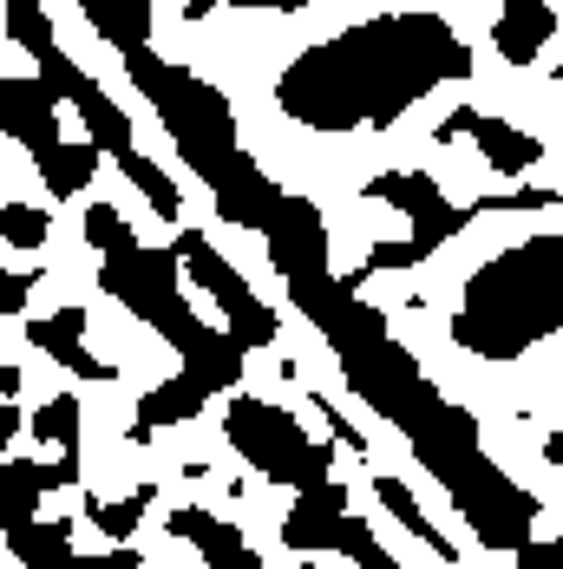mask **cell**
Wrapping results in <instances>:
<instances>
[{
	"label": "cell",
	"instance_id": "cell-35",
	"mask_svg": "<svg viewBox=\"0 0 563 569\" xmlns=\"http://www.w3.org/2000/svg\"><path fill=\"white\" fill-rule=\"evenodd\" d=\"M505 7H517V0H505Z\"/></svg>",
	"mask_w": 563,
	"mask_h": 569
},
{
	"label": "cell",
	"instance_id": "cell-31",
	"mask_svg": "<svg viewBox=\"0 0 563 569\" xmlns=\"http://www.w3.org/2000/svg\"><path fill=\"white\" fill-rule=\"evenodd\" d=\"M354 569H399V563L381 550V543H374V550H360V557H354Z\"/></svg>",
	"mask_w": 563,
	"mask_h": 569
},
{
	"label": "cell",
	"instance_id": "cell-7",
	"mask_svg": "<svg viewBox=\"0 0 563 569\" xmlns=\"http://www.w3.org/2000/svg\"><path fill=\"white\" fill-rule=\"evenodd\" d=\"M170 249L184 256L190 282H197L210 301H217V308H224V321H229V335H236V341H243V347H269V341H276V308H263V301L249 295V282H243L224 256H217V242H210L204 229L170 236Z\"/></svg>",
	"mask_w": 563,
	"mask_h": 569
},
{
	"label": "cell",
	"instance_id": "cell-15",
	"mask_svg": "<svg viewBox=\"0 0 563 569\" xmlns=\"http://www.w3.org/2000/svg\"><path fill=\"white\" fill-rule=\"evenodd\" d=\"M7 550L27 569H86V557H72V523H7Z\"/></svg>",
	"mask_w": 563,
	"mask_h": 569
},
{
	"label": "cell",
	"instance_id": "cell-16",
	"mask_svg": "<svg viewBox=\"0 0 563 569\" xmlns=\"http://www.w3.org/2000/svg\"><path fill=\"white\" fill-rule=\"evenodd\" d=\"M472 138H478V151H485V164L498 177H524L544 164V144L531 138V131H517V124H505V118H478L472 124Z\"/></svg>",
	"mask_w": 563,
	"mask_h": 569
},
{
	"label": "cell",
	"instance_id": "cell-27",
	"mask_svg": "<svg viewBox=\"0 0 563 569\" xmlns=\"http://www.w3.org/2000/svg\"><path fill=\"white\" fill-rule=\"evenodd\" d=\"M27 295H33V276H13V269H7V276H0V315L13 321V315L27 308Z\"/></svg>",
	"mask_w": 563,
	"mask_h": 569
},
{
	"label": "cell",
	"instance_id": "cell-6",
	"mask_svg": "<svg viewBox=\"0 0 563 569\" xmlns=\"http://www.w3.org/2000/svg\"><path fill=\"white\" fill-rule=\"evenodd\" d=\"M367 197H381V203L406 210L413 236H406V242H374V249H367V262H360V276H347L354 288L367 282V276H387V269H419L433 249H446L452 236L478 217V210L446 203V190H439L433 177H419V171H381L374 183H367Z\"/></svg>",
	"mask_w": 563,
	"mask_h": 569
},
{
	"label": "cell",
	"instance_id": "cell-3",
	"mask_svg": "<svg viewBox=\"0 0 563 569\" xmlns=\"http://www.w3.org/2000/svg\"><path fill=\"white\" fill-rule=\"evenodd\" d=\"M177 262H184L177 249H125V256H106L99 288H106L112 301H125L138 321H151V328L184 353V373H197L210 393H236L249 347L236 341L229 328H204V321L184 308V295H177Z\"/></svg>",
	"mask_w": 563,
	"mask_h": 569
},
{
	"label": "cell",
	"instance_id": "cell-9",
	"mask_svg": "<svg viewBox=\"0 0 563 569\" xmlns=\"http://www.w3.org/2000/svg\"><path fill=\"white\" fill-rule=\"evenodd\" d=\"M282 543L288 550H340L347 543V491L335 478L295 498V511L282 517Z\"/></svg>",
	"mask_w": 563,
	"mask_h": 569
},
{
	"label": "cell",
	"instance_id": "cell-36",
	"mask_svg": "<svg viewBox=\"0 0 563 569\" xmlns=\"http://www.w3.org/2000/svg\"><path fill=\"white\" fill-rule=\"evenodd\" d=\"M557 79H563V66H557Z\"/></svg>",
	"mask_w": 563,
	"mask_h": 569
},
{
	"label": "cell",
	"instance_id": "cell-21",
	"mask_svg": "<svg viewBox=\"0 0 563 569\" xmlns=\"http://www.w3.org/2000/svg\"><path fill=\"white\" fill-rule=\"evenodd\" d=\"M151 498H158V491H151V485H138V491H131V498H118V505H112V498H92V505H86V517H92V523H99L112 543H125V537L145 523Z\"/></svg>",
	"mask_w": 563,
	"mask_h": 569
},
{
	"label": "cell",
	"instance_id": "cell-28",
	"mask_svg": "<svg viewBox=\"0 0 563 569\" xmlns=\"http://www.w3.org/2000/svg\"><path fill=\"white\" fill-rule=\"evenodd\" d=\"M86 569H145V557H138V550H125V543H112L106 557H86Z\"/></svg>",
	"mask_w": 563,
	"mask_h": 569
},
{
	"label": "cell",
	"instance_id": "cell-26",
	"mask_svg": "<svg viewBox=\"0 0 563 569\" xmlns=\"http://www.w3.org/2000/svg\"><path fill=\"white\" fill-rule=\"evenodd\" d=\"M551 203H563V190H537L531 183V190H505V197H478L472 210L485 217V210H551Z\"/></svg>",
	"mask_w": 563,
	"mask_h": 569
},
{
	"label": "cell",
	"instance_id": "cell-18",
	"mask_svg": "<svg viewBox=\"0 0 563 569\" xmlns=\"http://www.w3.org/2000/svg\"><path fill=\"white\" fill-rule=\"evenodd\" d=\"M99 158H106V151H99L92 138H86V144H66V138H59L47 151H33V171H40V183H47L53 197H79V190L92 183V171H99Z\"/></svg>",
	"mask_w": 563,
	"mask_h": 569
},
{
	"label": "cell",
	"instance_id": "cell-11",
	"mask_svg": "<svg viewBox=\"0 0 563 569\" xmlns=\"http://www.w3.org/2000/svg\"><path fill=\"white\" fill-rule=\"evenodd\" d=\"M165 530L184 537V543H197V557H204L210 569H263V557L243 543V530L224 523V517H210V511H170Z\"/></svg>",
	"mask_w": 563,
	"mask_h": 569
},
{
	"label": "cell",
	"instance_id": "cell-17",
	"mask_svg": "<svg viewBox=\"0 0 563 569\" xmlns=\"http://www.w3.org/2000/svg\"><path fill=\"white\" fill-rule=\"evenodd\" d=\"M79 7H86L92 33L118 53H138L151 40V0H79Z\"/></svg>",
	"mask_w": 563,
	"mask_h": 569
},
{
	"label": "cell",
	"instance_id": "cell-10",
	"mask_svg": "<svg viewBox=\"0 0 563 569\" xmlns=\"http://www.w3.org/2000/svg\"><path fill=\"white\" fill-rule=\"evenodd\" d=\"M53 106H59V99L40 86V79H20V72H7V79H0V131H7V138H20L27 151L59 144Z\"/></svg>",
	"mask_w": 563,
	"mask_h": 569
},
{
	"label": "cell",
	"instance_id": "cell-13",
	"mask_svg": "<svg viewBox=\"0 0 563 569\" xmlns=\"http://www.w3.org/2000/svg\"><path fill=\"white\" fill-rule=\"evenodd\" d=\"M210 406V387L197 380V373H177V380H165V387H151V393L138 399V419H131V446H145L151 432H165V426H184V419H197Z\"/></svg>",
	"mask_w": 563,
	"mask_h": 569
},
{
	"label": "cell",
	"instance_id": "cell-32",
	"mask_svg": "<svg viewBox=\"0 0 563 569\" xmlns=\"http://www.w3.org/2000/svg\"><path fill=\"white\" fill-rule=\"evenodd\" d=\"M13 432H20V412H13V399H0V439L13 446Z\"/></svg>",
	"mask_w": 563,
	"mask_h": 569
},
{
	"label": "cell",
	"instance_id": "cell-8",
	"mask_svg": "<svg viewBox=\"0 0 563 569\" xmlns=\"http://www.w3.org/2000/svg\"><path fill=\"white\" fill-rule=\"evenodd\" d=\"M40 86H47L53 99H72V106H79L86 131H92V144H99L106 158H125V151H131V118L118 112L112 99H106V92H99V86H92V79H86L72 59L59 53V47L40 59Z\"/></svg>",
	"mask_w": 563,
	"mask_h": 569
},
{
	"label": "cell",
	"instance_id": "cell-23",
	"mask_svg": "<svg viewBox=\"0 0 563 569\" xmlns=\"http://www.w3.org/2000/svg\"><path fill=\"white\" fill-rule=\"evenodd\" d=\"M33 432H40L47 446H59V452H79V399L72 393L47 399V406L33 412Z\"/></svg>",
	"mask_w": 563,
	"mask_h": 569
},
{
	"label": "cell",
	"instance_id": "cell-25",
	"mask_svg": "<svg viewBox=\"0 0 563 569\" xmlns=\"http://www.w3.org/2000/svg\"><path fill=\"white\" fill-rule=\"evenodd\" d=\"M47 210H33V203H7V210H0V242H7V249H40V242H47Z\"/></svg>",
	"mask_w": 563,
	"mask_h": 569
},
{
	"label": "cell",
	"instance_id": "cell-2",
	"mask_svg": "<svg viewBox=\"0 0 563 569\" xmlns=\"http://www.w3.org/2000/svg\"><path fill=\"white\" fill-rule=\"evenodd\" d=\"M563 335V236H524L492 256L452 315V341L472 360H524L531 347Z\"/></svg>",
	"mask_w": 563,
	"mask_h": 569
},
{
	"label": "cell",
	"instance_id": "cell-34",
	"mask_svg": "<svg viewBox=\"0 0 563 569\" xmlns=\"http://www.w3.org/2000/svg\"><path fill=\"white\" fill-rule=\"evenodd\" d=\"M544 458H551V465L563 471V432H551V439H544Z\"/></svg>",
	"mask_w": 563,
	"mask_h": 569
},
{
	"label": "cell",
	"instance_id": "cell-29",
	"mask_svg": "<svg viewBox=\"0 0 563 569\" xmlns=\"http://www.w3.org/2000/svg\"><path fill=\"white\" fill-rule=\"evenodd\" d=\"M478 118H485V112H472V106H458V112H452L446 124H439V131H433V138H439V144H452V138H465V131H472V124H478Z\"/></svg>",
	"mask_w": 563,
	"mask_h": 569
},
{
	"label": "cell",
	"instance_id": "cell-14",
	"mask_svg": "<svg viewBox=\"0 0 563 569\" xmlns=\"http://www.w3.org/2000/svg\"><path fill=\"white\" fill-rule=\"evenodd\" d=\"M557 33V13L544 7V0H517L498 13V27H492V47L505 66H531V59L544 53V40Z\"/></svg>",
	"mask_w": 563,
	"mask_h": 569
},
{
	"label": "cell",
	"instance_id": "cell-30",
	"mask_svg": "<svg viewBox=\"0 0 563 569\" xmlns=\"http://www.w3.org/2000/svg\"><path fill=\"white\" fill-rule=\"evenodd\" d=\"M236 13H263V7H276V13H302V7H315V0H224Z\"/></svg>",
	"mask_w": 563,
	"mask_h": 569
},
{
	"label": "cell",
	"instance_id": "cell-33",
	"mask_svg": "<svg viewBox=\"0 0 563 569\" xmlns=\"http://www.w3.org/2000/svg\"><path fill=\"white\" fill-rule=\"evenodd\" d=\"M217 7H224V0H184V20H210Z\"/></svg>",
	"mask_w": 563,
	"mask_h": 569
},
{
	"label": "cell",
	"instance_id": "cell-22",
	"mask_svg": "<svg viewBox=\"0 0 563 569\" xmlns=\"http://www.w3.org/2000/svg\"><path fill=\"white\" fill-rule=\"evenodd\" d=\"M7 40L27 47L33 59L53 53V20L40 13V0H7Z\"/></svg>",
	"mask_w": 563,
	"mask_h": 569
},
{
	"label": "cell",
	"instance_id": "cell-5",
	"mask_svg": "<svg viewBox=\"0 0 563 569\" xmlns=\"http://www.w3.org/2000/svg\"><path fill=\"white\" fill-rule=\"evenodd\" d=\"M224 439L249 458L256 471H269L276 485H295V491H315V485L335 478V471H328V446H315L276 399L236 393L224 406Z\"/></svg>",
	"mask_w": 563,
	"mask_h": 569
},
{
	"label": "cell",
	"instance_id": "cell-19",
	"mask_svg": "<svg viewBox=\"0 0 563 569\" xmlns=\"http://www.w3.org/2000/svg\"><path fill=\"white\" fill-rule=\"evenodd\" d=\"M374 498H381V505H387V511L399 517V523H406V530H413V537H419V543H433V550H439V557H458V550H452L446 537H439V530H433V517L419 511V498H413V491H406V485H399V478H374Z\"/></svg>",
	"mask_w": 563,
	"mask_h": 569
},
{
	"label": "cell",
	"instance_id": "cell-4",
	"mask_svg": "<svg viewBox=\"0 0 563 569\" xmlns=\"http://www.w3.org/2000/svg\"><path fill=\"white\" fill-rule=\"evenodd\" d=\"M125 72H131V86L165 112V124L177 131V144H184V158H190L197 171H217L224 158H236V118H229L224 92H210L204 79H190L184 66L158 59L151 47L125 53Z\"/></svg>",
	"mask_w": 563,
	"mask_h": 569
},
{
	"label": "cell",
	"instance_id": "cell-24",
	"mask_svg": "<svg viewBox=\"0 0 563 569\" xmlns=\"http://www.w3.org/2000/svg\"><path fill=\"white\" fill-rule=\"evenodd\" d=\"M86 242H92L99 256H125V249H138V236H131V223L118 217L112 203H92V210H86Z\"/></svg>",
	"mask_w": 563,
	"mask_h": 569
},
{
	"label": "cell",
	"instance_id": "cell-20",
	"mask_svg": "<svg viewBox=\"0 0 563 569\" xmlns=\"http://www.w3.org/2000/svg\"><path fill=\"white\" fill-rule=\"evenodd\" d=\"M118 171H125L131 183H138V190H145V203H151L165 223H177V210H184V190L170 183L165 164H151V158H138V151H125V158H118Z\"/></svg>",
	"mask_w": 563,
	"mask_h": 569
},
{
	"label": "cell",
	"instance_id": "cell-1",
	"mask_svg": "<svg viewBox=\"0 0 563 569\" xmlns=\"http://www.w3.org/2000/svg\"><path fill=\"white\" fill-rule=\"evenodd\" d=\"M472 72V47L439 13H387L360 20L335 40L308 47L282 66L276 112L302 131H360L394 124L406 106Z\"/></svg>",
	"mask_w": 563,
	"mask_h": 569
},
{
	"label": "cell",
	"instance_id": "cell-12",
	"mask_svg": "<svg viewBox=\"0 0 563 569\" xmlns=\"http://www.w3.org/2000/svg\"><path fill=\"white\" fill-rule=\"evenodd\" d=\"M27 341L40 347L47 360H59L66 373H79V380H118V367H106V360H92L86 353V308H59V315H47V321H33L27 328Z\"/></svg>",
	"mask_w": 563,
	"mask_h": 569
}]
</instances>
